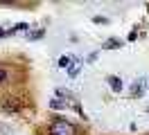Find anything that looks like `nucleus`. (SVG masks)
Listing matches in <instances>:
<instances>
[{
	"label": "nucleus",
	"mask_w": 149,
	"mask_h": 135,
	"mask_svg": "<svg viewBox=\"0 0 149 135\" xmlns=\"http://www.w3.org/2000/svg\"><path fill=\"white\" fill-rule=\"evenodd\" d=\"M106 83H109V88H111L113 92H122V90H124V83H122V79L118 77V74L106 77Z\"/></svg>",
	"instance_id": "nucleus-5"
},
{
	"label": "nucleus",
	"mask_w": 149,
	"mask_h": 135,
	"mask_svg": "<svg viewBox=\"0 0 149 135\" xmlns=\"http://www.w3.org/2000/svg\"><path fill=\"white\" fill-rule=\"evenodd\" d=\"M23 29H29V25H27V23H18V25L9 27V36H16L18 32H23Z\"/></svg>",
	"instance_id": "nucleus-10"
},
{
	"label": "nucleus",
	"mask_w": 149,
	"mask_h": 135,
	"mask_svg": "<svg viewBox=\"0 0 149 135\" xmlns=\"http://www.w3.org/2000/svg\"><path fill=\"white\" fill-rule=\"evenodd\" d=\"M79 72H81V61H79V59H74V63H72V68L68 70V74H70V77H77Z\"/></svg>",
	"instance_id": "nucleus-11"
},
{
	"label": "nucleus",
	"mask_w": 149,
	"mask_h": 135,
	"mask_svg": "<svg viewBox=\"0 0 149 135\" xmlns=\"http://www.w3.org/2000/svg\"><path fill=\"white\" fill-rule=\"evenodd\" d=\"M11 81H14V65L0 63V88H7Z\"/></svg>",
	"instance_id": "nucleus-3"
},
{
	"label": "nucleus",
	"mask_w": 149,
	"mask_h": 135,
	"mask_svg": "<svg viewBox=\"0 0 149 135\" xmlns=\"http://www.w3.org/2000/svg\"><path fill=\"white\" fill-rule=\"evenodd\" d=\"M136 38H138V34H136V29H133V32H131V34H129V38H127V41H129V43H133Z\"/></svg>",
	"instance_id": "nucleus-13"
},
{
	"label": "nucleus",
	"mask_w": 149,
	"mask_h": 135,
	"mask_svg": "<svg viewBox=\"0 0 149 135\" xmlns=\"http://www.w3.org/2000/svg\"><path fill=\"white\" fill-rule=\"evenodd\" d=\"M5 36H9V29H5V27H0V38H5Z\"/></svg>",
	"instance_id": "nucleus-15"
},
{
	"label": "nucleus",
	"mask_w": 149,
	"mask_h": 135,
	"mask_svg": "<svg viewBox=\"0 0 149 135\" xmlns=\"http://www.w3.org/2000/svg\"><path fill=\"white\" fill-rule=\"evenodd\" d=\"M45 36V29L43 27H36V29H29L27 34H25V38L27 41H38V38H43Z\"/></svg>",
	"instance_id": "nucleus-6"
},
{
	"label": "nucleus",
	"mask_w": 149,
	"mask_h": 135,
	"mask_svg": "<svg viewBox=\"0 0 149 135\" xmlns=\"http://www.w3.org/2000/svg\"><path fill=\"white\" fill-rule=\"evenodd\" d=\"M72 63H74V59L72 56H68V54H63V56H59V68H61V70H70V68H72Z\"/></svg>",
	"instance_id": "nucleus-8"
},
{
	"label": "nucleus",
	"mask_w": 149,
	"mask_h": 135,
	"mask_svg": "<svg viewBox=\"0 0 149 135\" xmlns=\"http://www.w3.org/2000/svg\"><path fill=\"white\" fill-rule=\"evenodd\" d=\"M149 90V77H140L131 83V97H142Z\"/></svg>",
	"instance_id": "nucleus-2"
},
{
	"label": "nucleus",
	"mask_w": 149,
	"mask_h": 135,
	"mask_svg": "<svg viewBox=\"0 0 149 135\" xmlns=\"http://www.w3.org/2000/svg\"><path fill=\"white\" fill-rule=\"evenodd\" d=\"M47 106L52 108V110H65V108H68V104H65L63 99L54 97V99H50V104H47Z\"/></svg>",
	"instance_id": "nucleus-9"
},
{
	"label": "nucleus",
	"mask_w": 149,
	"mask_h": 135,
	"mask_svg": "<svg viewBox=\"0 0 149 135\" xmlns=\"http://www.w3.org/2000/svg\"><path fill=\"white\" fill-rule=\"evenodd\" d=\"M20 108H23V104H20L16 97H5L2 99V110H5V113H18Z\"/></svg>",
	"instance_id": "nucleus-4"
},
{
	"label": "nucleus",
	"mask_w": 149,
	"mask_h": 135,
	"mask_svg": "<svg viewBox=\"0 0 149 135\" xmlns=\"http://www.w3.org/2000/svg\"><path fill=\"white\" fill-rule=\"evenodd\" d=\"M122 45H124V43H122L120 38H109V41H104V43H102V50H120Z\"/></svg>",
	"instance_id": "nucleus-7"
},
{
	"label": "nucleus",
	"mask_w": 149,
	"mask_h": 135,
	"mask_svg": "<svg viewBox=\"0 0 149 135\" xmlns=\"http://www.w3.org/2000/svg\"><path fill=\"white\" fill-rule=\"evenodd\" d=\"M47 135H81V128L74 124L72 119H68V117H59L54 115L45 126Z\"/></svg>",
	"instance_id": "nucleus-1"
},
{
	"label": "nucleus",
	"mask_w": 149,
	"mask_h": 135,
	"mask_svg": "<svg viewBox=\"0 0 149 135\" xmlns=\"http://www.w3.org/2000/svg\"><path fill=\"white\" fill-rule=\"evenodd\" d=\"M95 59H97V52H93V54H88V56H86V61H88V63H93Z\"/></svg>",
	"instance_id": "nucleus-14"
},
{
	"label": "nucleus",
	"mask_w": 149,
	"mask_h": 135,
	"mask_svg": "<svg viewBox=\"0 0 149 135\" xmlns=\"http://www.w3.org/2000/svg\"><path fill=\"white\" fill-rule=\"evenodd\" d=\"M93 23H97V25H100V23H102V25H106V23H109V18H104V16H95V18H93Z\"/></svg>",
	"instance_id": "nucleus-12"
}]
</instances>
